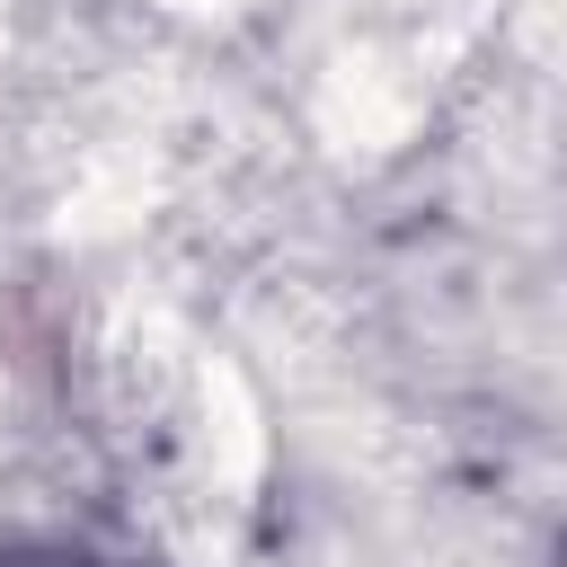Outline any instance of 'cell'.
Instances as JSON below:
<instances>
[{"mask_svg": "<svg viewBox=\"0 0 567 567\" xmlns=\"http://www.w3.org/2000/svg\"><path fill=\"white\" fill-rule=\"evenodd\" d=\"M0 567H124V558H106L97 540H71V532H27V523H0Z\"/></svg>", "mask_w": 567, "mask_h": 567, "instance_id": "6da1fadb", "label": "cell"}]
</instances>
